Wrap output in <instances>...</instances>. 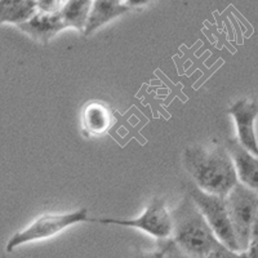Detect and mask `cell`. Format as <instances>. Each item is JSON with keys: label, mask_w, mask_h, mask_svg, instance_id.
Returning <instances> with one entry per match:
<instances>
[{"label": "cell", "mask_w": 258, "mask_h": 258, "mask_svg": "<svg viewBox=\"0 0 258 258\" xmlns=\"http://www.w3.org/2000/svg\"><path fill=\"white\" fill-rule=\"evenodd\" d=\"M182 160L194 183L207 192L226 198L239 183L231 154L220 142L187 147Z\"/></svg>", "instance_id": "obj_1"}, {"label": "cell", "mask_w": 258, "mask_h": 258, "mask_svg": "<svg viewBox=\"0 0 258 258\" xmlns=\"http://www.w3.org/2000/svg\"><path fill=\"white\" fill-rule=\"evenodd\" d=\"M173 232L170 238L194 258H204L221 243L198 206L186 195L172 212Z\"/></svg>", "instance_id": "obj_2"}, {"label": "cell", "mask_w": 258, "mask_h": 258, "mask_svg": "<svg viewBox=\"0 0 258 258\" xmlns=\"http://www.w3.org/2000/svg\"><path fill=\"white\" fill-rule=\"evenodd\" d=\"M187 195L204 214V217L208 221L212 230L214 231L216 236L220 239L221 243L229 246L234 252H240L225 197L207 192L198 185H195L194 182L188 185Z\"/></svg>", "instance_id": "obj_3"}, {"label": "cell", "mask_w": 258, "mask_h": 258, "mask_svg": "<svg viewBox=\"0 0 258 258\" xmlns=\"http://www.w3.org/2000/svg\"><path fill=\"white\" fill-rule=\"evenodd\" d=\"M91 220L92 218H89L87 208H82L79 211L70 212V213L43 214L36 218L29 227L20 232H16L12 238L9 239L6 245V252L12 253L13 250H16V248L24 244L49 239L71 226Z\"/></svg>", "instance_id": "obj_4"}, {"label": "cell", "mask_w": 258, "mask_h": 258, "mask_svg": "<svg viewBox=\"0 0 258 258\" xmlns=\"http://www.w3.org/2000/svg\"><path fill=\"white\" fill-rule=\"evenodd\" d=\"M225 199L240 252L248 250L253 221L258 211V194L239 182Z\"/></svg>", "instance_id": "obj_5"}, {"label": "cell", "mask_w": 258, "mask_h": 258, "mask_svg": "<svg viewBox=\"0 0 258 258\" xmlns=\"http://www.w3.org/2000/svg\"><path fill=\"white\" fill-rule=\"evenodd\" d=\"M93 222L102 225H119L125 227L144 230L145 232L155 236L156 239H168L173 232V218L172 212L167 209V204L163 198H154L144 213L132 220H121V218H92Z\"/></svg>", "instance_id": "obj_6"}, {"label": "cell", "mask_w": 258, "mask_h": 258, "mask_svg": "<svg viewBox=\"0 0 258 258\" xmlns=\"http://www.w3.org/2000/svg\"><path fill=\"white\" fill-rule=\"evenodd\" d=\"M229 114L234 117L236 124L239 142L258 156V141L254 132V121L258 115L257 102L241 98L230 107Z\"/></svg>", "instance_id": "obj_7"}, {"label": "cell", "mask_w": 258, "mask_h": 258, "mask_svg": "<svg viewBox=\"0 0 258 258\" xmlns=\"http://www.w3.org/2000/svg\"><path fill=\"white\" fill-rule=\"evenodd\" d=\"M18 29L40 44H47L50 39L63 30L69 29L61 13H45L39 11L34 17L24 24L18 25Z\"/></svg>", "instance_id": "obj_8"}, {"label": "cell", "mask_w": 258, "mask_h": 258, "mask_svg": "<svg viewBox=\"0 0 258 258\" xmlns=\"http://www.w3.org/2000/svg\"><path fill=\"white\" fill-rule=\"evenodd\" d=\"M226 147L232 156L239 182L258 194V156L244 147L238 138L227 140Z\"/></svg>", "instance_id": "obj_9"}, {"label": "cell", "mask_w": 258, "mask_h": 258, "mask_svg": "<svg viewBox=\"0 0 258 258\" xmlns=\"http://www.w3.org/2000/svg\"><path fill=\"white\" fill-rule=\"evenodd\" d=\"M114 123L111 110L106 103L92 101L82 111V129L85 138L100 137L109 132Z\"/></svg>", "instance_id": "obj_10"}, {"label": "cell", "mask_w": 258, "mask_h": 258, "mask_svg": "<svg viewBox=\"0 0 258 258\" xmlns=\"http://www.w3.org/2000/svg\"><path fill=\"white\" fill-rule=\"evenodd\" d=\"M125 0H93L89 11L87 25L83 31L85 36H89L129 11Z\"/></svg>", "instance_id": "obj_11"}, {"label": "cell", "mask_w": 258, "mask_h": 258, "mask_svg": "<svg viewBox=\"0 0 258 258\" xmlns=\"http://www.w3.org/2000/svg\"><path fill=\"white\" fill-rule=\"evenodd\" d=\"M39 12L36 0H0L2 24H24Z\"/></svg>", "instance_id": "obj_12"}, {"label": "cell", "mask_w": 258, "mask_h": 258, "mask_svg": "<svg viewBox=\"0 0 258 258\" xmlns=\"http://www.w3.org/2000/svg\"><path fill=\"white\" fill-rule=\"evenodd\" d=\"M93 0H69L61 12L64 22L71 29L84 31Z\"/></svg>", "instance_id": "obj_13"}, {"label": "cell", "mask_w": 258, "mask_h": 258, "mask_svg": "<svg viewBox=\"0 0 258 258\" xmlns=\"http://www.w3.org/2000/svg\"><path fill=\"white\" fill-rule=\"evenodd\" d=\"M38 9L45 13H61L69 0H36Z\"/></svg>", "instance_id": "obj_14"}, {"label": "cell", "mask_w": 258, "mask_h": 258, "mask_svg": "<svg viewBox=\"0 0 258 258\" xmlns=\"http://www.w3.org/2000/svg\"><path fill=\"white\" fill-rule=\"evenodd\" d=\"M161 241H163L165 248V258H194L190 254H187L185 250H182L172 238L163 239Z\"/></svg>", "instance_id": "obj_15"}, {"label": "cell", "mask_w": 258, "mask_h": 258, "mask_svg": "<svg viewBox=\"0 0 258 258\" xmlns=\"http://www.w3.org/2000/svg\"><path fill=\"white\" fill-rule=\"evenodd\" d=\"M129 258H165V248L164 244L161 241L156 248L149 250H137L135 254H132Z\"/></svg>", "instance_id": "obj_16"}, {"label": "cell", "mask_w": 258, "mask_h": 258, "mask_svg": "<svg viewBox=\"0 0 258 258\" xmlns=\"http://www.w3.org/2000/svg\"><path fill=\"white\" fill-rule=\"evenodd\" d=\"M235 253L236 252L230 249L229 246H226L223 243H220L204 258H235Z\"/></svg>", "instance_id": "obj_17"}, {"label": "cell", "mask_w": 258, "mask_h": 258, "mask_svg": "<svg viewBox=\"0 0 258 258\" xmlns=\"http://www.w3.org/2000/svg\"><path fill=\"white\" fill-rule=\"evenodd\" d=\"M125 2L129 6V8L132 9V8H142V7H146L151 0H125Z\"/></svg>", "instance_id": "obj_18"}, {"label": "cell", "mask_w": 258, "mask_h": 258, "mask_svg": "<svg viewBox=\"0 0 258 258\" xmlns=\"http://www.w3.org/2000/svg\"><path fill=\"white\" fill-rule=\"evenodd\" d=\"M246 253H248V258H258V240L250 241V245Z\"/></svg>", "instance_id": "obj_19"}, {"label": "cell", "mask_w": 258, "mask_h": 258, "mask_svg": "<svg viewBox=\"0 0 258 258\" xmlns=\"http://www.w3.org/2000/svg\"><path fill=\"white\" fill-rule=\"evenodd\" d=\"M258 240V211L257 214H255L254 221H253L252 225V232H250V241Z\"/></svg>", "instance_id": "obj_20"}, {"label": "cell", "mask_w": 258, "mask_h": 258, "mask_svg": "<svg viewBox=\"0 0 258 258\" xmlns=\"http://www.w3.org/2000/svg\"><path fill=\"white\" fill-rule=\"evenodd\" d=\"M235 258H248V253H246V250H244V252H236L235 253Z\"/></svg>", "instance_id": "obj_21"}]
</instances>
